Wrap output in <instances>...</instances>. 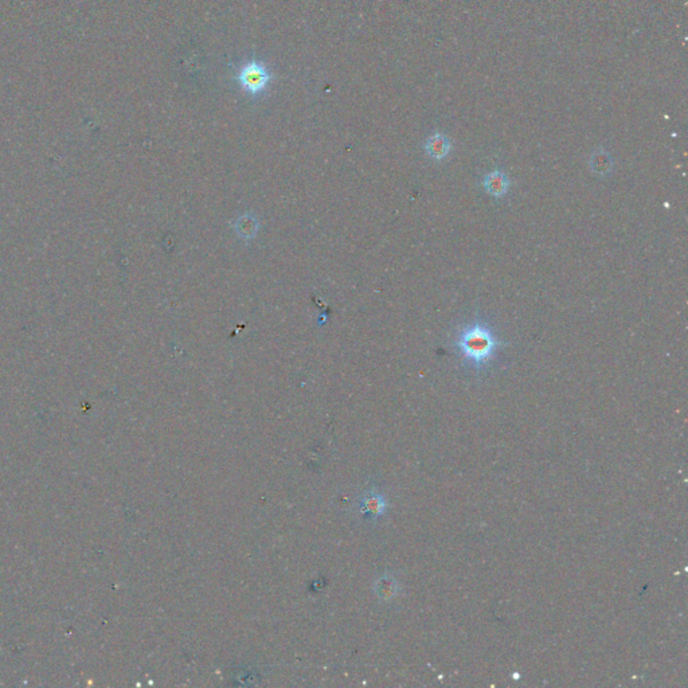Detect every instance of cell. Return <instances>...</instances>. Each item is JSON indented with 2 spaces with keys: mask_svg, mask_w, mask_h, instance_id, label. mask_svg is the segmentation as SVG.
<instances>
[{
  "mask_svg": "<svg viewBox=\"0 0 688 688\" xmlns=\"http://www.w3.org/2000/svg\"><path fill=\"white\" fill-rule=\"evenodd\" d=\"M273 80L274 77L269 67L264 62L257 60L243 62L236 74V81L238 82V85L252 97L263 96L269 89Z\"/></svg>",
  "mask_w": 688,
  "mask_h": 688,
  "instance_id": "2",
  "label": "cell"
},
{
  "mask_svg": "<svg viewBox=\"0 0 688 688\" xmlns=\"http://www.w3.org/2000/svg\"><path fill=\"white\" fill-rule=\"evenodd\" d=\"M450 147H452L450 140L444 133L440 132L432 135L425 143V151L428 156H430L434 160L445 159L450 152Z\"/></svg>",
  "mask_w": 688,
  "mask_h": 688,
  "instance_id": "5",
  "label": "cell"
},
{
  "mask_svg": "<svg viewBox=\"0 0 688 688\" xmlns=\"http://www.w3.org/2000/svg\"><path fill=\"white\" fill-rule=\"evenodd\" d=\"M613 164H614V162H613L612 156L606 151L601 150V148L595 151L590 156V160H589L590 170L599 177H605V175L610 174L613 170Z\"/></svg>",
  "mask_w": 688,
  "mask_h": 688,
  "instance_id": "6",
  "label": "cell"
},
{
  "mask_svg": "<svg viewBox=\"0 0 688 688\" xmlns=\"http://www.w3.org/2000/svg\"><path fill=\"white\" fill-rule=\"evenodd\" d=\"M397 590H398L397 582H395V579H392L389 575L382 577L377 582V593H378V596L381 599H389L391 597H394L397 595Z\"/></svg>",
  "mask_w": 688,
  "mask_h": 688,
  "instance_id": "7",
  "label": "cell"
},
{
  "mask_svg": "<svg viewBox=\"0 0 688 688\" xmlns=\"http://www.w3.org/2000/svg\"><path fill=\"white\" fill-rule=\"evenodd\" d=\"M482 187L493 198H503L509 192L511 180L503 171L495 170L484 177Z\"/></svg>",
  "mask_w": 688,
  "mask_h": 688,
  "instance_id": "4",
  "label": "cell"
},
{
  "mask_svg": "<svg viewBox=\"0 0 688 688\" xmlns=\"http://www.w3.org/2000/svg\"><path fill=\"white\" fill-rule=\"evenodd\" d=\"M386 500L385 496L377 489H368L362 495L360 499V512L364 518L374 522L379 519L386 511Z\"/></svg>",
  "mask_w": 688,
  "mask_h": 688,
  "instance_id": "3",
  "label": "cell"
},
{
  "mask_svg": "<svg viewBox=\"0 0 688 688\" xmlns=\"http://www.w3.org/2000/svg\"><path fill=\"white\" fill-rule=\"evenodd\" d=\"M502 343L496 339L492 329L482 323H472L460 329L454 346L475 368L485 367L495 355Z\"/></svg>",
  "mask_w": 688,
  "mask_h": 688,
  "instance_id": "1",
  "label": "cell"
}]
</instances>
